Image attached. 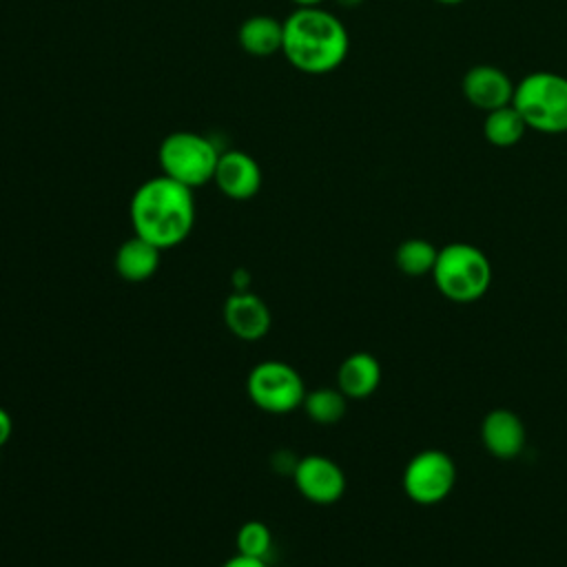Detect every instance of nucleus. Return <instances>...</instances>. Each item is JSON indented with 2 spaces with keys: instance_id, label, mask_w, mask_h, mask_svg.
<instances>
[{
  "instance_id": "obj_1",
  "label": "nucleus",
  "mask_w": 567,
  "mask_h": 567,
  "mask_svg": "<svg viewBox=\"0 0 567 567\" xmlns=\"http://www.w3.org/2000/svg\"><path fill=\"white\" fill-rule=\"evenodd\" d=\"M133 235L166 250L179 246L195 226L193 188L157 175L137 186L128 206Z\"/></svg>"
},
{
  "instance_id": "obj_2",
  "label": "nucleus",
  "mask_w": 567,
  "mask_h": 567,
  "mask_svg": "<svg viewBox=\"0 0 567 567\" xmlns=\"http://www.w3.org/2000/svg\"><path fill=\"white\" fill-rule=\"evenodd\" d=\"M350 35L343 22L323 7L295 9L284 20V58L301 73L326 75L343 64Z\"/></svg>"
},
{
  "instance_id": "obj_3",
  "label": "nucleus",
  "mask_w": 567,
  "mask_h": 567,
  "mask_svg": "<svg viewBox=\"0 0 567 567\" xmlns=\"http://www.w3.org/2000/svg\"><path fill=\"white\" fill-rule=\"evenodd\" d=\"M512 104L527 128L545 135L567 133V78L556 71L527 73L514 86Z\"/></svg>"
},
{
  "instance_id": "obj_4",
  "label": "nucleus",
  "mask_w": 567,
  "mask_h": 567,
  "mask_svg": "<svg viewBox=\"0 0 567 567\" xmlns=\"http://www.w3.org/2000/svg\"><path fill=\"white\" fill-rule=\"evenodd\" d=\"M432 277L443 297L456 303H470L487 292L492 264L481 248L454 241L439 250Z\"/></svg>"
},
{
  "instance_id": "obj_5",
  "label": "nucleus",
  "mask_w": 567,
  "mask_h": 567,
  "mask_svg": "<svg viewBox=\"0 0 567 567\" xmlns=\"http://www.w3.org/2000/svg\"><path fill=\"white\" fill-rule=\"evenodd\" d=\"M219 155L221 153L206 135L193 131L168 133L157 148L162 175L188 188L213 182Z\"/></svg>"
},
{
  "instance_id": "obj_6",
  "label": "nucleus",
  "mask_w": 567,
  "mask_h": 567,
  "mask_svg": "<svg viewBox=\"0 0 567 567\" xmlns=\"http://www.w3.org/2000/svg\"><path fill=\"white\" fill-rule=\"evenodd\" d=\"M248 399L264 412L286 414L301 408L306 399V385L301 374L286 361L266 359L259 361L246 379Z\"/></svg>"
},
{
  "instance_id": "obj_7",
  "label": "nucleus",
  "mask_w": 567,
  "mask_h": 567,
  "mask_svg": "<svg viewBox=\"0 0 567 567\" xmlns=\"http://www.w3.org/2000/svg\"><path fill=\"white\" fill-rule=\"evenodd\" d=\"M456 483L454 461L441 450H423L410 458L403 472L405 494L421 505L443 501Z\"/></svg>"
},
{
  "instance_id": "obj_8",
  "label": "nucleus",
  "mask_w": 567,
  "mask_h": 567,
  "mask_svg": "<svg viewBox=\"0 0 567 567\" xmlns=\"http://www.w3.org/2000/svg\"><path fill=\"white\" fill-rule=\"evenodd\" d=\"M292 481L299 494L315 505H332L346 492L343 470L328 456L308 454L297 461Z\"/></svg>"
},
{
  "instance_id": "obj_9",
  "label": "nucleus",
  "mask_w": 567,
  "mask_h": 567,
  "mask_svg": "<svg viewBox=\"0 0 567 567\" xmlns=\"http://www.w3.org/2000/svg\"><path fill=\"white\" fill-rule=\"evenodd\" d=\"M514 86L516 84L512 82V78L494 64H476L467 69L461 82V91L465 100L474 109L485 113L512 104Z\"/></svg>"
},
{
  "instance_id": "obj_10",
  "label": "nucleus",
  "mask_w": 567,
  "mask_h": 567,
  "mask_svg": "<svg viewBox=\"0 0 567 567\" xmlns=\"http://www.w3.org/2000/svg\"><path fill=\"white\" fill-rule=\"evenodd\" d=\"M221 315L226 328L241 341H257L266 337L272 326V315L266 301L250 290H235L226 299Z\"/></svg>"
},
{
  "instance_id": "obj_11",
  "label": "nucleus",
  "mask_w": 567,
  "mask_h": 567,
  "mask_svg": "<svg viewBox=\"0 0 567 567\" xmlns=\"http://www.w3.org/2000/svg\"><path fill=\"white\" fill-rule=\"evenodd\" d=\"M213 182L228 199H250L261 188V168L257 159L244 151H224L217 159Z\"/></svg>"
},
{
  "instance_id": "obj_12",
  "label": "nucleus",
  "mask_w": 567,
  "mask_h": 567,
  "mask_svg": "<svg viewBox=\"0 0 567 567\" xmlns=\"http://www.w3.org/2000/svg\"><path fill=\"white\" fill-rule=\"evenodd\" d=\"M485 450L496 458H514L525 445V425L512 410H492L481 425Z\"/></svg>"
},
{
  "instance_id": "obj_13",
  "label": "nucleus",
  "mask_w": 567,
  "mask_h": 567,
  "mask_svg": "<svg viewBox=\"0 0 567 567\" xmlns=\"http://www.w3.org/2000/svg\"><path fill=\"white\" fill-rule=\"evenodd\" d=\"M162 248L133 235L120 244L115 250V270L124 281L142 284L148 281L159 268Z\"/></svg>"
},
{
  "instance_id": "obj_14",
  "label": "nucleus",
  "mask_w": 567,
  "mask_h": 567,
  "mask_svg": "<svg viewBox=\"0 0 567 567\" xmlns=\"http://www.w3.org/2000/svg\"><path fill=\"white\" fill-rule=\"evenodd\" d=\"M381 383V365L370 352H354L346 357L337 370V388L348 399H365Z\"/></svg>"
},
{
  "instance_id": "obj_15",
  "label": "nucleus",
  "mask_w": 567,
  "mask_h": 567,
  "mask_svg": "<svg viewBox=\"0 0 567 567\" xmlns=\"http://www.w3.org/2000/svg\"><path fill=\"white\" fill-rule=\"evenodd\" d=\"M237 40L248 55L268 58L281 51L284 44V22L275 20L272 16H250L241 22L237 31Z\"/></svg>"
},
{
  "instance_id": "obj_16",
  "label": "nucleus",
  "mask_w": 567,
  "mask_h": 567,
  "mask_svg": "<svg viewBox=\"0 0 567 567\" xmlns=\"http://www.w3.org/2000/svg\"><path fill=\"white\" fill-rule=\"evenodd\" d=\"M525 131H527V124L514 104H507V106L485 113L483 135H485L487 144H492L496 148L516 146L523 140Z\"/></svg>"
},
{
  "instance_id": "obj_17",
  "label": "nucleus",
  "mask_w": 567,
  "mask_h": 567,
  "mask_svg": "<svg viewBox=\"0 0 567 567\" xmlns=\"http://www.w3.org/2000/svg\"><path fill=\"white\" fill-rule=\"evenodd\" d=\"M348 396L339 388H317L312 392H306V399L301 408L310 416V421L319 425H332L343 419L348 408Z\"/></svg>"
},
{
  "instance_id": "obj_18",
  "label": "nucleus",
  "mask_w": 567,
  "mask_h": 567,
  "mask_svg": "<svg viewBox=\"0 0 567 567\" xmlns=\"http://www.w3.org/2000/svg\"><path fill=\"white\" fill-rule=\"evenodd\" d=\"M436 255H439V250L430 241L412 237V239H405L399 244L394 261L403 275L421 277V275L434 270Z\"/></svg>"
},
{
  "instance_id": "obj_19",
  "label": "nucleus",
  "mask_w": 567,
  "mask_h": 567,
  "mask_svg": "<svg viewBox=\"0 0 567 567\" xmlns=\"http://www.w3.org/2000/svg\"><path fill=\"white\" fill-rule=\"evenodd\" d=\"M272 532L266 523L261 520H246L235 536V545L239 554L252 556V558H264L268 560L272 554Z\"/></svg>"
},
{
  "instance_id": "obj_20",
  "label": "nucleus",
  "mask_w": 567,
  "mask_h": 567,
  "mask_svg": "<svg viewBox=\"0 0 567 567\" xmlns=\"http://www.w3.org/2000/svg\"><path fill=\"white\" fill-rule=\"evenodd\" d=\"M221 567H270V565L264 558H252V556H246V554L237 551L230 558H226Z\"/></svg>"
},
{
  "instance_id": "obj_21",
  "label": "nucleus",
  "mask_w": 567,
  "mask_h": 567,
  "mask_svg": "<svg viewBox=\"0 0 567 567\" xmlns=\"http://www.w3.org/2000/svg\"><path fill=\"white\" fill-rule=\"evenodd\" d=\"M11 434H13V419H11V414L0 405V447L9 443Z\"/></svg>"
},
{
  "instance_id": "obj_22",
  "label": "nucleus",
  "mask_w": 567,
  "mask_h": 567,
  "mask_svg": "<svg viewBox=\"0 0 567 567\" xmlns=\"http://www.w3.org/2000/svg\"><path fill=\"white\" fill-rule=\"evenodd\" d=\"M248 284H250V275H248L244 268H239V270L233 272V286H235L237 292L248 290Z\"/></svg>"
},
{
  "instance_id": "obj_23",
  "label": "nucleus",
  "mask_w": 567,
  "mask_h": 567,
  "mask_svg": "<svg viewBox=\"0 0 567 567\" xmlns=\"http://www.w3.org/2000/svg\"><path fill=\"white\" fill-rule=\"evenodd\" d=\"M297 4V9H306V7H321L326 0H290Z\"/></svg>"
},
{
  "instance_id": "obj_24",
  "label": "nucleus",
  "mask_w": 567,
  "mask_h": 567,
  "mask_svg": "<svg viewBox=\"0 0 567 567\" xmlns=\"http://www.w3.org/2000/svg\"><path fill=\"white\" fill-rule=\"evenodd\" d=\"M341 7H348V9H352V7H359L363 0H337Z\"/></svg>"
},
{
  "instance_id": "obj_25",
  "label": "nucleus",
  "mask_w": 567,
  "mask_h": 567,
  "mask_svg": "<svg viewBox=\"0 0 567 567\" xmlns=\"http://www.w3.org/2000/svg\"><path fill=\"white\" fill-rule=\"evenodd\" d=\"M434 2H439V4H443V7H456V4H461V2H465V0H434Z\"/></svg>"
}]
</instances>
